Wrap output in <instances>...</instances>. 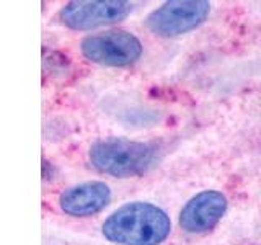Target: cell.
I'll return each instance as SVG.
<instances>
[{"mask_svg":"<svg viewBox=\"0 0 261 245\" xmlns=\"http://www.w3.org/2000/svg\"><path fill=\"white\" fill-rule=\"evenodd\" d=\"M170 231L167 212L145 201L124 204L103 223V235L118 245H159Z\"/></svg>","mask_w":261,"mask_h":245,"instance_id":"6da1fadb","label":"cell"},{"mask_svg":"<svg viewBox=\"0 0 261 245\" xmlns=\"http://www.w3.org/2000/svg\"><path fill=\"white\" fill-rule=\"evenodd\" d=\"M155 160V147L150 144L110 137L90 147V162L101 174L127 178L144 174Z\"/></svg>","mask_w":261,"mask_h":245,"instance_id":"7a4b0ae2","label":"cell"},{"mask_svg":"<svg viewBox=\"0 0 261 245\" xmlns=\"http://www.w3.org/2000/svg\"><path fill=\"white\" fill-rule=\"evenodd\" d=\"M80 49L92 62L108 67H124L141 57L142 43L130 31L110 30L84 38Z\"/></svg>","mask_w":261,"mask_h":245,"instance_id":"3957f363","label":"cell"},{"mask_svg":"<svg viewBox=\"0 0 261 245\" xmlns=\"http://www.w3.org/2000/svg\"><path fill=\"white\" fill-rule=\"evenodd\" d=\"M209 12L206 0H171L147 16V27L159 36H178L198 28Z\"/></svg>","mask_w":261,"mask_h":245,"instance_id":"277c9868","label":"cell"},{"mask_svg":"<svg viewBox=\"0 0 261 245\" xmlns=\"http://www.w3.org/2000/svg\"><path fill=\"white\" fill-rule=\"evenodd\" d=\"M133 10L124 0H73L59 12L61 21L72 30H92L119 23Z\"/></svg>","mask_w":261,"mask_h":245,"instance_id":"5b68a950","label":"cell"},{"mask_svg":"<svg viewBox=\"0 0 261 245\" xmlns=\"http://www.w3.org/2000/svg\"><path fill=\"white\" fill-rule=\"evenodd\" d=\"M227 211V198L219 191H202L185 204L179 226L190 234H202L214 229Z\"/></svg>","mask_w":261,"mask_h":245,"instance_id":"8992f818","label":"cell"},{"mask_svg":"<svg viewBox=\"0 0 261 245\" xmlns=\"http://www.w3.org/2000/svg\"><path fill=\"white\" fill-rule=\"evenodd\" d=\"M111 200L110 186L103 182H87L65 190L59 198L61 209L72 217H88L100 212Z\"/></svg>","mask_w":261,"mask_h":245,"instance_id":"52a82bcc","label":"cell"}]
</instances>
